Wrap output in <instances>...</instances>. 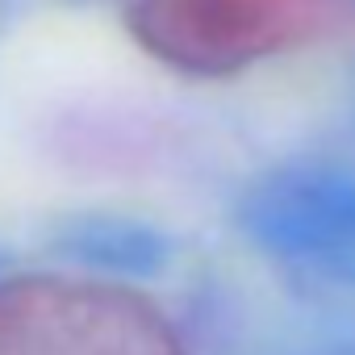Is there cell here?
<instances>
[{
    "label": "cell",
    "mask_w": 355,
    "mask_h": 355,
    "mask_svg": "<svg viewBox=\"0 0 355 355\" xmlns=\"http://www.w3.org/2000/svg\"><path fill=\"white\" fill-rule=\"evenodd\" d=\"M355 0H134L138 46L184 76H234L343 34Z\"/></svg>",
    "instance_id": "obj_1"
},
{
    "label": "cell",
    "mask_w": 355,
    "mask_h": 355,
    "mask_svg": "<svg viewBox=\"0 0 355 355\" xmlns=\"http://www.w3.org/2000/svg\"><path fill=\"white\" fill-rule=\"evenodd\" d=\"M0 355H184L180 330L142 293L80 276L0 280Z\"/></svg>",
    "instance_id": "obj_2"
}]
</instances>
